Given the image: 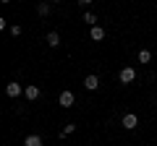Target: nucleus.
Masks as SVG:
<instances>
[{"mask_svg": "<svg viewBox=\"0 0 157 146\" xmlns=\"http://www.w3.org/2000/svg\"><path fill=\"white\" fill-rule=\"evenodd\" d=\"M73 130H76V123H68V125H66V128H63V136H71V133H73Z\"/></svg>", "mask_w": 157, "mask_h": 146, "instance_id": "4468645a", "label": "nucleus"}, {"mask_svg": "<svg viewBox=\"0 0 157 146\" xmlns=\"http://www.w3.org/2000/svg\"><path fill=\"white\" fill-rule=\"evenodd\" d=\"M84 24H89V26H97V16H94V13H84Z\"/></svg>", "mask_w": 157, "mask_h": 146, "instance_id": "f8f14e48", "label": "nucleus"}, {"mask_svg": "<svg viewBox=\"0 0 157 146\" xmlns=\"http://www.w3.org/2000/svg\"><path fill=\"white\" fill-rule=\"evenodd\" d=\"M0 3H11V0H0Z\"/></svg>", "mask_w": 157, "mask_h": 146, "instance_id": "dca6fc26", "label": "nucleus"}, {"mask_svg": "<svg viewBox=\"0 0 157 146\" xmlns=\"http://www.w3.org/2000/svg\"><path fill=\"white\" fill-rule=\"evenodd\" d=\"M84 89H89V91H97V89H100V78H97L94 73H89V76L84 78Z\"/></svg>", "mask_w": 157, "mask_h": 146, "instance_id": "423d86ee", "label": "nucleus"}, {"mask_svg": "<svg viewBox=\"0 0 157 146\" xmlns=\"http://www.w3.org/2000/svg\"><path fill=\"white\" fill-rule=\"evenodd\" d=\"M24 146H42V138H39V136H26V138H24Z\"/></svg>", "mask_w": 157, "mask_h": 146, "instance_id": "6e6552de", "label": "nucleus"}, {"mask_svg": "<svg viewBox=\"0 0 157 146\" xmlns=\"http://www.w3.org/2000/svg\"><path fill=\"white\" fill-rule=\"evenodd\" d=\"M6 94L11 97V99H16L18 94H24V86L16 84V81H11V84H6Z\"/></svg>", "mask_w": 157, "mask_h": 146, "instance_id": "20e7f679", "label": "nucleus"}, {"mask_svg": "<svg viewBox=\"0 0 157 146\" xmlns=\"http://www.w3.org/2000/svg\"><path fill=\"white\" fill-rule=\"evenodd\" d=\"M47 45H50V47H58V45H60V34H58V31H50V34H47Z\"/></svg>", "mask_w": 157, "mask_h": 146, "instance_id": "1a4fd4ad", "label": "nucleus"}, {"mask_svg": "<svg viewBox=\"0 0 157 146\" xmlns=\"http://www.w3.org/2000/svg\"><path fill=\"white\" fill-rule=\"evenodd\" d=\"M39 94H42V91H39V86H37V84H29L26 89H24V97H26L29 102H34V99H39Z\"/></svg>", "mask_w": 157, "mask_h": 146, "instance_id": "39448f33", "label": "nucleus"}, {"mask_svg": "<svg viewBox=\"0 0 157 146\" xmlns=\"http://www.w3.org/2000/svg\"><path fill=\"white\" fill-rule=\"evenodd\" d=\"M152 60V52L149 50H139V63H149Z\"/></svg>", "mask_w": 157, "mask_h": 146, "instance_id": "9b49d317", "label": "nucleus"}, {"mask_svg": "<svg viewBox=\"0 0 157 146\" xmlns=\"http://www.w3.org/2000/svg\"><path fill=\"white\" fill-rule=\"evenodd\" d=\"M78 3H81V5H92V3H94V0H78Z\"/></svg>", "mask_w": 157, "mask_h": 146, "instance_id": "2eb2a0df", "label": "nucleus"}, {"mask_svg": "<svg viewBox=\"0 0 157 146\" xmlns=\"http://www.w3.org/2000/svg\"><path fill=\"white\" fill-rule=\"evenodd\" d=\"M89 37H92L94 42H102V39H105V29H102V26H92Z\"/></svg>", "mask_w": 157, "mask_h": 146, "instance_id": "0eeeda50", "label": "nucleus"}, {"mask_svg": "<svg viewBox=\"0 0 157 146\" xmlns=\"http://www.w3.org/2000/svg\"><path fill=\"white\" fill-rule=\"evenodd\" d=\"M37 13H39L42 18H45V16H50V3H39V5H37Z\"/></svg>", "mask_w": 157, "mask_h": 146, "instance_id": "9d476101", "label": "nucleus"}, {"mask_svg": "<svg viewBox=\"0 0 157 146\" xmlns=\"http://www.w3.org/2000/svg\"><path fill=\"white\" fill-rule=\"evenodd\" d=\"M52 3H60V0H52Z\"/></svg>", "mask_w": 157, "mask_h": 146, "instance_id": "f3484780", "label": "nucleus"}, {"mask_svg": "<svg viewBox=\"0 0 157 146\" xmlns=\"http://www.w3.org/2000/svg\"><path fill=\"white\" fill-rule=\"evenodd\" d=\"M118 78H121V84H131V81L136 78V71H134V68H121Z\"/></svg>", "mask_w": 157, "mask_h": 146, "instance_id": "7ed1b4c3", "label": "nucleus"}, {"mask_svg": "<svg viewBox=\"0 0 157 146\" xmlns=\"http://www.w3.org/2000/svg\"><path fill=\"white\" fill-rule=\"evenodd\" d=\"M58 104L66 107V110H68V107H73V104H76V97H73V91H63V94L58 97Z\"/></svg>", "mask_w": 157, "mask_h": 146, "instance_id": "f257e3e1", "label": "nucleus"}, {"mask_svg": "<svg viewBox=\"0 0 157 146\" xmlns=\"http://www.w3.org/2000/svg\"><path fill=\"white\" fill-rule=\"evenodd\" d=\"M121 125H123L126 130H134L136 125H139V118H136L134 112H128V115H123V120H121Z\"/></svg>", "mask_w": 157, "mask_h": 146, "instance_id": "f03ea898", "label": "nucleus"}, {"mask_svg": "<svg viewBox=\"0 0 157 146\" xmlns=\"http://www.w3.org/2000/svg\"><path fill=\"white\" fill-rule=\"evenodd\" d=\"M8 31H11L13 37H21V31H24V29L18 26V24H13V26H8Z\"/></svg>", "mask_w": 157, "mask_h": 146, "instance_id": "ddd939ff", "label": "nucleus"}]
</instances>
